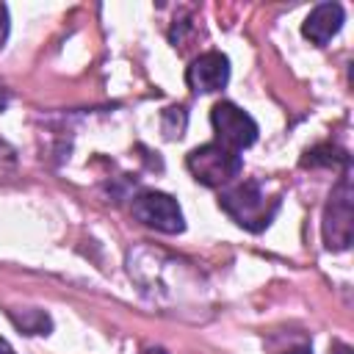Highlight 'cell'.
I'll list each match as a JSON object with an SVG mask.
<instances>
[{"instance_id": "cell-3", "label": "cell", "mask_w": 354, "mask_h": 354, "mask_svg": "<svg viewBox=\"0 0 354 354\" xmlns=\"http://www.w3.org/2000/svg\"><path fill=\"white\" fill-rule=\"evenodd\" d=\"M354 194H351V180L348 171H343V177L337 180V185L329 194V202L324 207V221H321V232H324V243L332 252H343L351 246V232H354V210H351Z\"/></svg>"}, {"instance_id": "cell-16", "label": "cell", "mask_w": 354, "mask_h": 354, "mask_svg": "<svg viewBox=\"0 0 354 354\" xmlns=\"http://www.w3.org/2000/svg\"><path fill=\"white\" fill-rule=\"evenodd\" d=\"M144 354H166L163 348H144Z\"/></svg>"}, {"instance_id": "cell-15", "label": "cell", "mask_w": 354, "mask_h": 354, "mask_svg": "<svg viewBox=\"0 0 354 354\" xmlns=\"http://www.w3.org/2000/svg\"><path fill=\"white\" fill-rule=\"evenodd\" d=\"M0 354H17V351L11 348V343H8V340H3V337H0Z\"/></svg>"}, {"instance_id": "cell-10", "label": "cell", "mask_w": 354, "mask_h": 354, "mask_svg": "<svg viewBox=\"0 0 354 354\" xmlns=\"http://www.w3.org/2000/svg\"><path fill=\"white\" fill-rule=\"evenodd\" d=\"M11 318H14V324H17L25 335H47V332L53 329L50 315L41 313V310H25L22 315H11Z\"/></svg>"}, {"instance_id": "cell-11", "label": "cell", "mask_w": 354, "mask_h": 354, "mask_svg": "<svg viewBox=\"0 0 354 354\" xmlns=\"http://www.w3.org/2000/svg\"><path fill=\"white\" fill-rule=\"evenodd\" d=\"M8 8L0 3V50H3V44H6V39H8Z\"/></svg>"}, {"instance_id": "cell-8", "label": "cell", "mask_w": 354, "mask_h": 354, "mask_svg": "<svg viewBox=\"0 0 354 354\" xmlns=\"http://www.w3.org/2000/svg\"><path fill=\"white\" fill-rule=\"evenodd\" d=\"M337 163L348 166V155L343 149L332 147V144H318V147L307 149L304 158H301V166H326V169H332Z\"/></svg>"}, {"instance_id": "cell-13", "label": "cell", "mask_w": 354, "mask_h": 354, "mask_svg": "<svg viewBox=\"0 0 354 354\" xmlns=\"http://www.w3.org/2000/svg\"><path fill=\"white\" fill-rule=\"evenodd\" d=\"M332 354H351V348H348L346 343H335V346H332Z\"/></svg>"}, {"instance_id": "cell-1", "label": "cell", "mask_w": 354, "mask_h": 354, "mask_svg": "<svg viewBox=\"0 0 354 354\" xmlns=\"http://www.w3.org/2000/svg\"><path fill=\"white\" fill-rule=\"evenodd\" d=\"M218 207L238 227H243L249 232H263L279 210V196H266V191L257 180H243V183L227 185L218 194Z\"/></svg>"}, {"instance_id": "cell-5", "label": "cell", "mask_w": 354, "mask_h": 354, "mask_svg": "<svg viewBox=\"0 0 354 354\" xmlns=\"http://www.w3.org/2000/svg\"><path fill=\"white\" fill-rule=\"evenodd\" d=\"M210 124L218 144L232 152H241L257 141V122L235 102H227V100L216 102L210 111Z\"/></svg>"}, {"instance_id": "cell-2", "label": "cell", "mask_w": 354, "mask_h": 354, "mask_svg": "<svg viewBox=\"0 0 354 354\" xmlns=\"http://www.w3.org/2000/svg\"><path fill=\"white\" fill-rule=\"evenodd\" d=\"M185 166L196 183H202L207 188H221V185H230L241 174L243 160L238 152L213 141V144H202V147L191 149L185 158Z\"/></svg>"}, {"instance_id": "cell-9", "label": "cell", "mask_w": 354, "mask_h": 354, "mask_svg": "<svg viewBox=\"0 0 354 354\" xmlns=\"http://www.w3.org/2000/svg\"><path fill=\"white\" fill-rule=\"evenodd\" d=\"M185 127H188V111L183 105H169L160 116V130L166 138H183L185 136Z\"/></svg>"}, {"instance_id": "cell-4", "label": "cell", "mask_w": 354, "mask_h": 354, "mask_svg": "<svg viewBox=\"0 0 354 354\" xmlns=\"http://www.w3.org/2000/svg\"><path fill=\"white\" fill-rule=\"evenodd\" d=\"M130 210L144 227H152L158 232L177 235L185 230V218L177 199L163 191H138L130 202Z\"/></svg>"}, {"instance_id": "cell-6", "label": "cell", "mask_w": 354, "mask_h": 354, "mask_svg": "<svg viewBox=\"0 0 354 354\" xmlns=\"http://www.w3.org/2000/svg\"><path fill=\"white\" fill-rule=\"evenodd\" d=\"M230 80V58L218 50L202 53L199 58L191 61V66L185 69V83L191 91L196 94H213L221 91Z\"/></svg>"}, {"instance_id": "cell-12", "label": "cell", "mask_w": 354, "mask_h": 354, "mask_svg": "<svg viewBox=\"0 0 354 354\" xmlns=\"http://www.w3.org/2000/svg\"><path fill=\"white\" fill-rule=\"evenodd\" d=\"M6 105H8V88L0 83V111H6Z\"/></svg>"}, {"instance_id": "cell-7", "label": "cell", "mask_w": 354, "mask_h": 354, "mask_svg": "<svg viewBox=\"0 0 354 354\" xmlns=\"http://www.w3.org/2000/svg\"><path fill=\"white\" fill-rule=\"evenodd\" d=\"M340 28H343V6L340 3H321L307 14V19L301 25V33L313 44L324 47Z\"/></svg>"}, {"instance_id": "cell-14", "label": "cell", "mask_w": 354, "mask_h": 354, "mask_svg": "<svg viewBox=\"0 0 354 354\" xmlns=\"http://www.w3.org/2000/svg\"><path fill=\"white\" fill-rule=\"evenodd\" d=\"M285 354H313V351H310V346H296V348H288Z\"/></svg>"}]
</instances>
